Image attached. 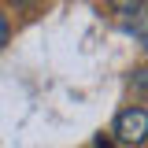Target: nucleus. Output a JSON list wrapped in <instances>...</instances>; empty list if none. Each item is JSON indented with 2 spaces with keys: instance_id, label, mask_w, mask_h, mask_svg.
Here are the masks:
<instances>
[{
  "instance_id": "obj_5",
  "label": "nucleus",
  "mask_w": 148,
  "mask_h": 148,
  "mask_svg": "<svg viewBox=\"0 0 148 148\" xmlns=\"http://www.w3.org/2000/svg\"><path fill=\"white\" fill-rule=\"evenodd\" d=\"M8 37H11V22H8V15H4V8H0V48L8 45Z\"/></svg>"
},
{
  "instance_id": "obj_1",
  "label": "nucleus",
  "mask_w": 148,
  "mask_h": 148,
  "mask_svg": "<svg viewBox=\"0 0 148 148\" xmlns=\"http://www.w3.org/2000/svg\"><path fill=\"white\" fill-rule=\"evenodd\" d=\"M111 137L119 141V145L126 148H137L148 141V108H137V104H130L115 115V122H111Z\"/></svg>"
},
{
  "instance_id": "obj_3",
  "label": "nucleus",
  "mask_w": 148,
  "mask_h": 148,
  "mask_svg": "<svg viewBox=\"0 0 148 148\" xmlns=\"http://www.w3.org/2000/svg\"><path fill=\"white\" fill-rule=\"evenodd\" d=\"M130 89L148 100V67H133V74H130Z\"/></svg>"
},
{
  "instance_id": "obj_4",
  "label": "nucleus",
  "mask_w": 148,
  "mask_h": 148,
  "mask_svg": "<svg viewBox=\"0 0 148 148\" xmlns=\"http://www.w3.org/2000/svg\"><path fill=\"white\" fill-rule=\"evenodd\" d=\"M111 8H115V11H122V15H133V11L141 8V0H111Z\"/></svg>"
},
{
  "instance_id": "obj_2",
  "label": "nucleus",
  "mask_w": 148,
  "mask_h": 148,
  "mask_svg": "<svg viewBox=\"0 0 148 148\" xmlns=\"http://www.w3.org/2000/svg\"><path fill=\"white\" fill-rule=\"evenodd\" d=\"M130 34H133V37L148 48V4H145V0H141V8H137V11H133V18H130Z\"/></svg>"
}]
</instances>
